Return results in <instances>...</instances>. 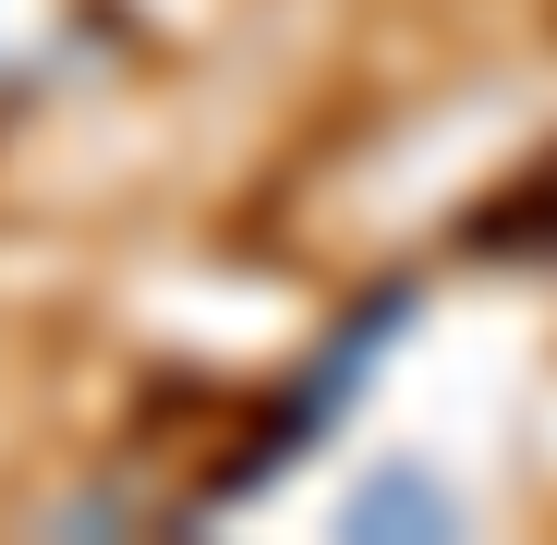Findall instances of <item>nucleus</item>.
<instances>
[{
  "label": "nucleus",
  "instance_id": "f257e3e1",
  "mask_svg": "<svg viewBox=\"0 0 557 545\" xmlns=\"http://www.w3.org/2000/svg\"><path fill=\"white\" fill-rule=\"evenodd\" d=\"M351 533H448V485H424L400 461V473H376V485L351 497Z\"/></svg>",
  "mask_w": 557,
  "mask_h": 545
}]
</instances>
